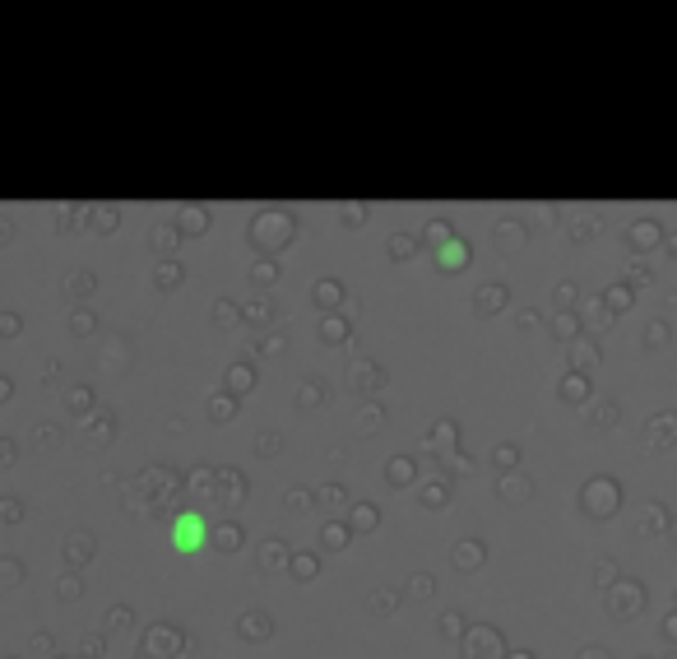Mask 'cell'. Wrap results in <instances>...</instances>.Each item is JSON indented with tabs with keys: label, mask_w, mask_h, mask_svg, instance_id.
<instances>
[{
	"label": "cell",
	"mask_w": 677,
	"mask_h": 659,
	"mask_svg": "<svg viewBox=\"0 0 677 659\" xmlns=\"http://www.w3.org/2000/svg\"><path fill=\"white\" fill-rule=\"evenodd\" d=\"M172 543H177V553H195V548L205 543V520H200L195 511L177 516V525H172Z\"/></svg>",
	"instance_id": "obj_1"
}]
</instances>
